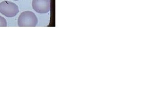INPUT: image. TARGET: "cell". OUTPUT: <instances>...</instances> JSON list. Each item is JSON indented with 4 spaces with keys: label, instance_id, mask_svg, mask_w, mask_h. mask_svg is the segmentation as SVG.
<instances>
[{
    "label": "cell",
    "instance_id": "6da1fadb",
    "mask_svg": "<svg viewBox=\"0 0 150 112\" xmlns=\"http://www.w3.org/2000/svg\"><path fill=\"white\" fill-rule=\"evenodd\" d=\"M38 18L32 11H23L19 16L18 26L20 27H35L38 23Z\"/></svg>",
    "mask_w": 150,
    "mask_h": 112
},
{
    "label": "cell",
    "instance_id": "7a4b0ae2",
    "mask_svg": "<svg viewBox=\"0 0 150 112\" xmlns=\"http://www.w3.org/2000/svg\"><path fill=\"white\" fill-rule=\"evenodd\" d=\"M19 12V7L14 3L3 1L0 3V13L7 17H14Z\"/></svg>",
    "mask_w": 150,
    "mask_h": 112
},
{
    "label": "cell",
    "instance_id": "3957f363",
    "mask_svg": "<svg viewBox=\"0 0 150 112\" xmlns=\"http://www.w3.org/2000/svg\"><path fill=\"white\" fill-rule=\"evenodd\" d=\"M33 9L39 14H45L50 10V0H33Z\"/></svg>",
    "mask_w": 150,
    "mask_h": 112
},
{
    "label": "cell",
    "instance_id": "277c9868",
    "mask_svg": "<svg viewBox=\"0 0 150 112\" xmlns=\"http://www.w3.org/2000/svg\"><path fill=\"white\" fill-rule=\"evenodd\" d=\"M7 23L6 20L3 17L0 15V27H6Z\"/></svg>",
    "mask_w": 150,
    "mask_h": 112
},
{
    "label": "cell",
    "instance_id": "5b68a950",
    "mask_svg": "<svg viewBox=\"0 0 150 112\" xmlns=\"http://www.w3.org/2000/svg\"><path fill=\"white\" fill-rule=\"evenodd\" d=\"M13 1H19V0H13Z\"/></svg>",
    "mask_w": 150,
    "mask_h": 112
}]
</instances>
